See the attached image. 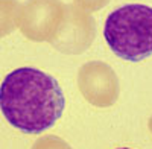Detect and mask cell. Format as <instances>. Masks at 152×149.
I'll return each mask as SVG.
<instances>
[{
  "label": "cell",
  "instance_id": "6da1fadb",
  "mask_svg": "<svg viewBox=\"0 0 152 149\" xmlns=\"http://www.w3.org/2000/svg\"><path fill=\"white\" fill-rule=\"evenodd\" d=\"M64 107L66 99L58 81L38 69L12 70L0 85L3 117L26 134H40L53 126Z\"/></svg>",
  "mask_w": 152,
  "mask_h": 149
},
{
  "label": "cell",
  "instance_id": "7a4b0ae2",
  "mask_svg": "<svg viewBox=\"0 0 152 149\" xmlns=\"http://www.w3.org/2000/svg\"><path fill=\"white\" fill-rule=\"evenodd\" d=\"M104 37L119 58L140 63L152 55V8L125 5L107 17Z\"/></svg>",
  "mask_w": 152,
  "mask_h": 149
},
{
  "label": "cell",
  "instance_id": "3957f363",
  "mask_svg": "<svg viewBox=\"0 0 152 149\" xmlns=\"http://www.w3.org/2000/svg\"><path fill=\"white\" fill-rule=\"evenodd\" d=\"M67 14L61 0H26L20 5L17 28L31 41L52 44L59 35Z\"/></svg>",
  "mask_w": 152,
  "mask_h": 149
},
{
  "label": "cell",
  "instance_id": "277c9868",
  "mask_svg": "<svg viewBox=\"0 0 152 149\" xmlns=\"http://www.w3.org/2000/svg\"><path fill=\"white\" fill-rule=\"evenodd\" d=\"M78 88L85 101L97 108L113 107L120 93L116 72L102 61H90L79 67Z\"/></svg>",
  "mask_w": 152,
  "mask_h": 149
},
{
  "label": "cell",
  "instance_id": "5b68a950",
  "mask_svg": "<svg viewBox=\"0 0 152 149\" xmlns=\"http://www.w3.org/2000/svg\"><path fill=\"white\" fill-rule=\"evenodd\" d=\"M96 20L85 9L67 5V14L62 29L52 43L55 49L67 55H81L94 41Z\"/></svg>",
  "mask_w": 152,
  "mask_h": 149
},
{
  "label": "cell",
  "instance_id": "8992f818",
  "mask_svg": "<svg viewBox=\"0 0 152 149\" xmlns=\"http://www.w3.org/2000/svg\"><path fill=\"white\" fill-rule=\"evenodd\" d=\"M20 5L17 0H0V38L11 35L17 29Z\"/></svg>",
  "mask_w": 152,
  "mask_h": 149
},
{
  "label": "cell",
  "instance_id": "52a82bcc",
  "mask_svg": "<svg viewBox=\"0 0 152 149\" xmlns=\"http://www.w3.org/2000/svg\"><path fill=\"white\" fill-rule=\"evenodd\" d=\"M32 149H73L66 140L56 135H46V137H40L34 145Z\"/></svg>",
  "mask_w": 152,
  "mask_h": 149
},
{
  "label": "cell",
  "instance_id": "ba28073f",
  "mask_svg": "<svg viewBox=\"0 0 152 149\" xmlns=\"http://www.w3.org/2000/svg\"><path fill=\"white\" fill-rule=\"evenodd\" d=\"M110 3V0H73V5L79 6L81 9H85L88 12H96L99 9L105 8Z\"/></svg>",
  "mask_w": 152,
  "mask_h": 149
},
{
  "label": "cell",
  "instance_id": "9c48e42d",
  "mask_svg": "<svg viewBox=\"0 0 152 149\" xmlns=\"http://www.w3.org/2000/svg\"><path fill=\"white\" fill-rule=\"evenodd\" d=\"M148 126H149V131H151V134H152V117H151L149 122H148Z\"/></svg>",
  "mask_w": 152,
  "mask_h": 149
},
{
  "label": "cell",
  "instance_id": "30bf717a",
  "mask_svg": "<svg viewBox=\"0 0 152 149\" xmlns=\"http://www.w3.org/2000/svg\"><path fill=\"white\" fill-rule=\"evenodd\" d=\"M119 149H129V148H119Z\"/></svg>",
  "mask_w": 152,
  "mask_h": 149
}]
</instances>
